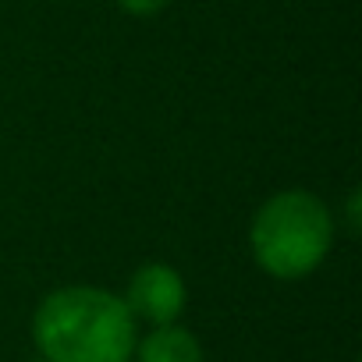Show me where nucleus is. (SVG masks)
I'll use <instances>...</instances> for the list:
<instances>
[{"mask_svg": "<svg viewBox=\"0 0 362 362\" xmlns=\"http://www.w3.org/2000/svg\"><path fill=\"white\" fill-rule=\"evenodd\" d=\"M167 4H170V0H117V8L128 11V15H135V18H149V15L163 11Z\"/></svg>", "mask_w": 362, "mask_h": 362, "instance_id": "nucleus-5", "label": "nucleus"}, {"mask_svg": "<svg viewBox=\"0 0 362 362\" xmlns=\"http://www.w3.org/2000/svg\"><path fill=\"white\" fill-rule=\"evenodd\" d=\"M29 362H50V358H43V355H36V358H29Z\"/></svg>", "mask_w": 362, "mask_h": 362, "instance_id": "nucleus-6", "label": "nucleus"}, {"mask_svg": "<svg viewBox=\"0 0 362 362\" xmlns=\"http://www.w3.org/2000/svg\"><path fill=\"white\" fill-rule=\"evenodd\" d=\"M33 341L36 355L50 362H132L139 323L121 295L93 284H64L36 305Z\"/></svg>", "mask_w": 362, "mask_h": 362, "instance_id": "nucleus-1", "label": "nucleus"}, {"mask_svg": "<svg viewBox=\"0 0 362 362\" xmlns=\"http://www.w3.org/2000/svg\"><path fill=\"white\" fill-rule=\"evenodd\" d=\"M132 362H206V355L192 330L181 323H163L135 341Z\"/></svg>", "mask_w": 362, "mask_h": 362, "instance_id": "nucleus-4", "label": "nucleus"}, {"mask_svg": "<svg viewBox=\"0 0 362 362\" xmlns=\"http://www.w3.org/2000/svg\"><path fill=\"white\" fill-rule=\"evenodd\" d=\"M334 245V217L316 192L284 189L263 199L249 224V249L263 274L277 281L309 277Z\"/></svg>", "mask_w": 362, "mask_h": 362, "instance_id": "nucleus-2", "label": "nucleus"}, {"mask_svg": "<svg viewBox=\"0 0 362 362\" xmlns=\"http://www.w3.org/2000/svg\"><path fill=\"white\" fill-rule=\"evenodd\" d=\"M124 305L135 316V323H149V327H163V323H177L181 313L189 305V288L170 263H146L128 277L124 288Z\"/></svg>", "mask_w": 362, "mask_h": 362, "instance_id": "nucleus-3", "label": "nucleus"}]
</instances>
